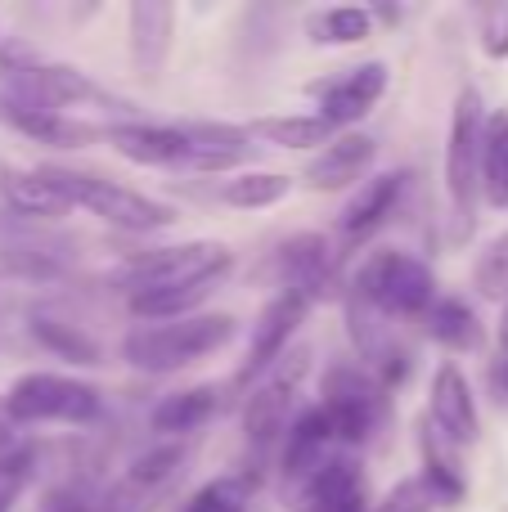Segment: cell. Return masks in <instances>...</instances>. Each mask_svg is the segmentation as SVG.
<instances>
[{
	"label": "cell",
	"instance_id": "cell-31",
	"mask_svg": "<svg viewBox=\"0 0 508 512\" xmlns=\"http://www.w3.org/2000/svg\"><path fill=\"white\" fill-rule=\"evenodd\" d=\"M311 32H315V41H329V45H360L374 36V9L333 5V9H324V14H315Z\"/></svg>",
	"mask_w": 508,
	"mask_h": 512
},
{
	"label": "cell",
	"instance_id": "cell-8",
	"mask_svg": "<svg viewBox=\"0 0 508 512\" xmlns=\"http://www.w3.org/2000/svg\"><path fill=\"white\" fill-rule=\"evenodd\" d=\"M306 373H311V351L293 346V351L261 378V387H252L248 405H243V436H248V445L266 450V445H275L279 436H284V427H293L288 423V409H293Z\"/></svg>",
	"mask_w": 508,
	"mask_h": 512
},
{
	"label": "cell",
	"instance_id": "cell-15",
	"mask_svg": "<svg viewBox=\"0 0 508 512\" xmlns=\"http://www.w3.org/2000/svg\"><path fill=\"white\" fill-rule=\"evenodd\" d=\"M428 423L446 436L450 445H473L482 436V418H477V400L468 378L455 364H441L432 378V396H428Z\"/></svg>",
	"mask_w": 508,
	"mask_h": 512
},
{
	"label": "cell",
	"instance_id": "cell-11",
	"mask_svg": "<svg viewBox=\"0 0 508 512\" xmlns=\"http://www.w3.org/2000/svg\"><path fill=\"white\" fill-rule=\"evenodd\" d=\"M315 301L302 297V292H279V297L266 301V310L252 324V342H248V360L239 369V382H248L252 373H270L279 360L288 355V342L302 328V319L311 315Z\"/></svg>",
	"mask_w": 508,
	"mask_h": 512
},
{
	"label": "cell",
	"instance_id": "cell-5",
	"mask_svg": "<svg viewBox=\"0 0 508 512\" xmlns=\"http://www.w3.org/2000/svg\"><path fill=\"white\" fill-rule=\"evenodd\" d=\"M482 135L486 108L473 86H464L450 108V140H446V194L455 207L459 234H473V207L482 194Z\"/></svg>",
	"mask_w": 508,
	"mask_h": 512
},
{
	"label": "cell",
	"instance_id": "cell-26",
	"mask_svg": "<svg viewBox=\"0 0 508 512\" xmlns=\"http://www.w3.org/2000/svg\"><path fill=\"white\" fill-rule=\"evenodd\" d=\"M446 436L432 432V423H423V436H419V450H423V486L432 490V499H437L441 508H459L468 495V481L464 472H459L455 454L446 450Z\"/></svg>",
	"mask_w": 508,
	"mask_h": 512
},
{
	"label": "cell",
	"instance_id": "cell-24",
	"mask_svg": "<svg viewBox=\"0 0 508 512\" xmlns=\"http://www.w3.org/2000/svg\"><path fill=\"white\" fill-rule=\"evenodd\" d=\"M225 274H207V279L180 283V288H158V292H131V315H140L144 324H171V319H189L207 297L216 292Z\"/></svg>",
	"mask_w": 508,
	"mask_h": 512
},
{
	"label": "cell",
	"instance_id": "cell-36",
	"mask_svg": "<svg viewBox=\"0 0 508 512\" xmlns=\"http://www.w3.org/2000/svg\"><path fill=\"white\" fill-rule=\"evenodd\" d=\"M482 54L508 59V5H491L482 14Z\"/></svg>",
	"mask_w": 508,
	"mask_h": 512
},
{
	"label": "cell",
	"instance_id": "cell-30",
	"mask_svg": "<svg viewBox=\"0 0 508 512\" xmlns=\"http://www.w3.org/2000/svg\"><path fill=\"white\" fill-rule=\"evenodd\" d=\"M185 463H189V450H185V445L162 441V445L144 450L140 459L131 463L126 481H131V486H140V490H149V495H167L171 481H176L180 472H185Z\"/></svg>",
	"mask_w": 508,
	"mask_h": 512
},
{
	"label": "cell",
	"instance_id": "cell-10",
	"mask_svg": "<svg viewBox=\"0 0 508 512\" xmlns=\"http://www.w3.org/2000/svg\"><path fill=\"white\" fill-rule=\"evenodd\" d=\"M383 90H387V63L369 59V63H360V68H347L329 81H315L311 95L320 99V117L338 131V126H356L360 117L374 113Z\"/></svg>",
	"mask_w": 508,
	"mask_h": 512
},
{
	"label": "cell",
	"instance_id": "cell-33",
	"mask_svg": "<svg viewBox=\"0 0 508 512\" xmlns=\"http://www.w3.org/2000/svg\"><path fill=\"white\" fill-rule=\"evenodd\" d=\"M473 283L486 301H508V234H500L491 248L477 256Z\"/></svg>",
	"mask_w": 508,
	"mask_h": 512
},
{
	"label": "cell",
	"instance_id": "cell-3",
	"mask_svg": "<svg viewBox=\"0 0 508 512\" xmlns=\"http://www.w3.org/2000/svg\"><path fill=\"white\" fill-rule=\"evenodd\" d=\"M347 292L360 297L365 306H374L378 315H401V319L428 315L437 306V279H432V270L419 256L396 252V248L365 256V265L356 270Z\"/></svg>",
	"mask_w": 508,
	"mask_h": 512
},
{
	"label": "cell",
	"instance_id": "cell-38",
	"mask_svg": "<svg viewBox=\"0 0 508 512\" xmlns=\"http://www.w3.org/2000/svg\"><path fill=\"white\" fill-rule=\"evenodd\" d=\"M491 391H495V400H508V328H504V337H500V351H495V360H491Z\"/></svg>",
	"mask_w": 508,
	"mask_h": 512
},
{
	"label": "cell",
	"instance_id": "cell-25",
	"mask_svg": "<svg viewBox=\"0 0 508 512\" xmlns=\"http://www.w3.org/2000/svg\"><path fill=\"white\" fill-rule=\"evenodd\" d=\"M252 140H266L275 149H315L320 153L324 144H333V126L324 122L320 113H284V117H252L248 122Z\"/></svg>",
	"mask_w": 508,
	"mask_h": 512
},
{
	"label": "cell",
	"instance_id": "cell-21",
	"mask_svg": "<svg viewBox=\"0 0 508 512\" xmlns=\"http://www.w3.org/2000/svg\"><path fill=\"white\" fill-rule=\"evenodd\" d=\"M221 409V391L216 387H189V391H171L153 405L149 427L162 441H180V436H194L198 427H207Z\"/></svg>",
	"mask_w": 508,
	"mask_h": 512
},
{
	"label": "cell",
	"instance_id": "cell-22",
	"mask_svg": "<svg viewBox=\"0 0 508 512\" xmlns=\"http://www.w3.org/2000/svg\"><path fill=\"white\" fill-rule=\"evenodd\" d=\"M0 203L18 216H32V221H54V216L72 212V203L36 167H0Z\"/></svg>",
	"mask_w": 508,
	"mask_h": 512
},
{
	"label": "cell",
	"instance_id": "cell-32",
	"mask_svg": "<svg viewBox=\"0 0 508 512\" xmlns=\"http://www.w3.org/2000/svg\"><path fill=\"white\" fill-rule=\"evenodd\" d=\"M185 512H248V477L207 481V486L185 504Z\"/></svg>",
	"mask_w": 508,
	"mask_h": 512
},
{
	"label": "cell",
	"instance_id": "cell-7",
	"mask_svg": "<svg viewBox=\"0 0 508 512\" xmlns=\"http://www.w3.org/2000/svg\"><path fill=\"white\" fill-rule=\"evenodd\" d=\"M320 409L333 427V441L365 445L387 418V391L378 387V378L342 364V369H329V378H324V405Z\"/></svg>",
	"mask_w": 508,
	"mask_h": 512
},
{
	"label": "cell",
	"instance_id": "cell-39",
	"mask_svg": "<svg viewBox=\"0 0 508 512\" xmlns=\"http://www.w3.org/2000/svg\"><path fill=\"white\" fill-rule=\"evenodd\" d=\"M374 18H383V23H401V9H392V5H378V9H374Z\"/></svg>",
	"mask_w": 508,
	"mask_h": 512
},
{
	"label": "cell",
	"instance_id": "cell-6",
	"mask_svg": "<svg viewBox=\"0 0 508 512\" xmlns=\"http://www.w3.org/2000/svg\"><path fill=\"white\" fill-rule=\"evenodd\" d=\"M234 252L225 243H176V248H149L126 256V265L117 270V283L126 292H158V288H180V283L207 279V274H230Z\"/></svg>",
	"mask_w": 508,
	"mask_h": 512
},
{
	"label": "cell",
	"instance_id": "cell-19",
	"mask_svg": "<svg viewBox=\"0 0 508 512\" xmlns=\"http://www.w3.org/2000/svg\"><path fill=\"white\" fill-rule=\"evenodd\" d=\"M104 140L117 158L135 167H185V135L180 126H144V122H113L104 126Z\"/></svg>",
	"mask_w": 508,
	"mask_h": 512
},
{
	"label": "cell",
	"instance_id": "cell-20",
	"mask_svg": "<svg viewBox=\"0 0 508 512\" xmlns=\"http://www.w3.org/2000/svg\"><path fill=\"white\" fill-rule=\"evenodd\" d=\"M329 441H333V427H329V418H324V409H306V414L293 418V427H288V436H284V454H279V472H284L288 486L302 490L306 481L329 463L324 459Z\"/></svg>",
	"mask_w": 508,
	"mask_h": 512
},
{
	"label": "cell",
	"instance_id": "cell-17",
	"mask_svg": "<svg viewBox=\"0 0 508 512\" xmlns=\"http://www.w3.org/2000/svg\"><path fill=\"white\" fill-rule=\"evenodd\" d=\"M297 512H374L365 472L351 459H329L297 490Z\"/></svg>",
	"mask_w": 508,
	"mask_h": 512
},
{
	"label": "cell",
	"instance_id": "cell-23",
	"mask_svg": "<svg viewBox=\"0 0 508 512\" xmlns=\"http://www.w3.org/2000/svg\"><path fill=\"white\" fill-rule=\"evenodd\" d=\"M423 328H428L432 342L446 346V351H455V355H477L486 346L482 315H477L468 301H459V297H441L437 306L423 315Z\"/></svg>",
	"mask_w": 508,
	"mask_h": 512
},
{
	"label": "cell",
	"instance_id": "cell-34",
	"mask_svg": "<svg viewBox=\"0 0 508 512\" xmlns=\"http://www.w3.org/2000/svg\"><path fill=\"white\" fill-rule=\"evenodd\" d=\"M432 504H437V499H432V490L423 486V477H405L378 499L374 512H432Z\"/></svg>",
	"mask_w": 508,
	"mask_h": 512
},
{
	"label": "cell",
	"instance_id": "cell-35",
	"mask_svg": "<svg viewBox=\"0 0 508 512\" xmlns=\"http://www.w3.org/2000/svg\"><path fill=\"white\" fill-rule=\"evenodd\" d=\"M158 499L162 495H149V490L131 486V481L122 477L113 490H108V499L99 504V512H153V508H158Z\"/></svg>",
	"mask_w": 508,
	"mask_h": 512
},
{
	"label": "cell",
	"instance_id": "cell-4",
	"mask_svg": "<svg viewBox=\"0 0 508 512\" xmlns=\"http://www.w3.org/2000/svg\"><path fill=\"white\" fill-rule=\"evenodd\" d=\"M104 414V396L99 387L81 378H63V373H23V378L9 382L5 391V418L9 423H72V427H90Z\"/></svg>",
	"mask_w": 508,
	"mask_h": 512
},
{
	"label": "cell",
	"instance_id": "cell-16",
	"mask_svg": "<svg viewBox=\"0 0 508 512\" xmlns=\"http://www.w3.org/2000/svg\"><path fill=\"white\" fill-rule=\"evenodd\" d=\"M405 189H410V171H387V176L365 180V185H360V194L347 203V212L338 216L342 243H347V248H356V243H365L369 234L383 230V225L396 216V207H401Z\"/></svg>",
	"mask_w": 508,
	"mask_h": 512
},
{
	"label": "cell",
	"instance_id": "cell-29",
	"mask_svg": "<svg viewBox=\"0 0 508 512\" xmlns=\"http://www.w3.org/2000/svg\"><path fill=\"white\" fill-rule=\"evenodd\" d=\"M293 194V176L284 171H239L234 180L221 185V203L239 207V212H257V207H275Z\"/></svg>",
	"mask_w": 508,
	"mask_h": 512
},
{
	"label": "cell",
	"instance_id": "cell-18",
	"mask_svg": "<svg viewBox=\"0 0 508 512\" xmlns=\"http://www.w3.org/2000/svg\"><path fill=\"white\" fill-rule=\"evenodd\" d=\"M0 122L9 131L27 135L36 144H54V149H86V144L104 140V131L90 122H77L68 113H45V108H27V104H14V99L0 90Z\"/></svg>",
	"mask_w": 508,
	"mask_h": 512
},
{
	"label": "cell",
	"instance_id": "cell-12",
	"mask_svg": "<svg viewBox=\"0 0 508 512\" xmlns=\"http://www.w3.org/2000/svg\"><path fill=\"white\" fill-rule=\"evenodd\" d=\"M171 36H176V5L167 0H131L126 9V50L131 68L144 81H158L171 59Z\"/></svg>",
	"mask_w": 508,
	"mask_h": 512
},
{
	"label": "cell",
	"instance_id": "cell-28",
	"mask_svg": "<svg viewBox=\"0 0 508 512\" xmlns=\"http://www.w3.org/2000/svg\"><path fill=\"white\" fill-rule=\"evenodd\" d=\"M482 198L486 207L504 212L508 207V113L486 117L482 135Z\"/></svg>",
	"mask_w": 508,
	"mask_h": 512
},
{
	"label": "cell",
	"instance_id": "cell-27",
	"mask_svg": "<svg viewBox=\"0 0 508 512\" xmlns=\"http://www.w3.org/2000/svg\"><path fill=\"white\" fill-rule=\"evenodd\" d=\"M32 337L45 346L50 355H59V360H72V364H86V369H95V364H104V351H99V342L86 333V328L68 324V319H54V315H32Z\"/></svg>",
	"mask_w": 508,
	"mask_h": 512
},
{
	"label": "cell",
	"instance_id": "cell-13",
	"mask_svg": "<svg viewBox=\"0 0 508 512\" xmlns=\"http://www.w3.org/2000/svg\"><path fill=\"white\" fill-rule=\"evenodd\" d=\"M378 158V140L374 135H338L333 144H324L302 171V185L315 189V194H338V189L365 185V171L374 167Z\"/></svg>",
	"mask_w": 508,
	"mask_h": 512
},
{
	"label": "cell",
	"instance_id": "cell-9",
	"mask_svg": "<svg viewBox=\"0 0 508 512\" xmlns=\"http://www.w3.org/2000/svg\"><path fill=\"white\" fill-rule=\"evenodd\" d=\"M275 274L279 292H302V297L320 301L333 297L338 283V252L324 234H293L275 248Z\"/></svg>",
	"mask_w": 508,
	"mask_h": 512
},
{
	"label": "cell",
	"instance_id": "cell-14",
	"mask_svg": "<svg viewBox=\"0 0 508 512\" xmlns=\"http://www.w3.org/2000/svg\"><path fill=\"white\" fill-rule=\"evenodd\" d=\"M185 135V171H203V176H221V171H239L252 153L248 126L230 122H180Z\"/></svg>",
	"mask_w": 508,
	"mask_h": 512
},
{
	"label": "cell",
	"instance_id": "cell-2",
	"mask_svg": "<svg viewBox=\"0 0 508 512\" xmlns=\"http://www.w3.org/2000/svg\"><path fill=\"white\" fill-rule=\"evenodd\" d=\"M72 207H86L90 216H99L104 225L122 234H158L171 230L180 221L176 207L158 203V198L140 194V189H126L117 180L104 176H90V171H72V167H36Z\"/></svg>",
	"mask_w": 508,
	"mask_h": 512
},
{
	"label": "cell",
	"instance_id": "cell-37",
	"mask_svg": "<svg viewBox=\"0 0 508 512\" xmlns=\"http://www.w3.org/2000/svg\"><path fill=\"white\" fill-rule=\"evenodd\" d=\"M41 512H95V504H90L86 490H77V486H59V490H50V495H45Z\"/></svg>",
	"mask_w": 508,
	"mask_h": 512
},
{
	"label": "cell",
	"instance_id": "cell-1",
	"mask_svg": "<svg viewBox=\"0 0 508 512\" xmlns=\"http://www.w3.org/2000/svg\"><path fill=\"white\" fill-rule=\"evenodd\" d=\"M239 319L234 315H189V319H171V324H140L135 333L122 337V355L126 364L144 373H171L198 364L203 355H216L221 346L234 342Z\"/></svg>",
	"mask_w": 508,
	"mask_h": 512
}]
</instances>
